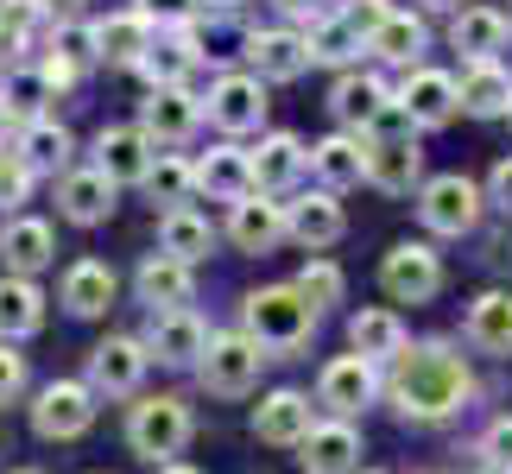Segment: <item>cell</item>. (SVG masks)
<instances>
[{"label": "cell", "instance_id": "obj_1", "mask_svg": "<svg viewBox=\"0 0 512 474\" xmlns=\"http://www.w3.org/2000/svg\"><path fill=\"white\" fill-rule=\"evenodd\" d=\"M392 405L405 411V418H418V424H437L449 418L468 392H475V380H468V361L449 342H418V348H399L392 354Z\"/></svg>", "mask_w": 512, "mask_h": 474}, {"label": "cell", "instance_id": "obj_2", "mask_svg": "<svg viewBox=\"0 0 512 474\" xmlns=\"http://www.w3.org/2000/svg\"><path fill=\"white\" fill-rule=\"evenodd\" d=\"M361 146H367V184H380V190H411L424 177V152H418V121L392 102L380 121H373L361 133Z\"/></svg>", "mask_w": 512, "mask_h": 474}, {"label": "cell", "instance_id": "obj_3", "mask_svg": "<svg viewBox=\"0 0 512 474\" xmlns=\"http://www.w3.org/2000/svg\"><path fill=\"white\" fill-rule=\"evenodd\" d=\"M310 329H317V310L304 304L298 285H272L247 298V335L260 348H304Z\"/></svg>", "mask_w": 512, "mask_h": 474}, {"label": "cell", "instance_id": "obj_4", "mask_svg": "<svg viewBox=\"0 0 512 474\" xmlns=\"http://www.w3.org/2000/svg\"><path fill=\"white\" fill-rule=\"evenodd\" d=\"M127 437L146 462H171L190 443V405L184 399H140L127 418Z\"/></svg>", "mask_w": 512, "mask_h": 474}, {"label": "cell", "instance_id": "obj_5", "mask_svg": "<svg viewBox=\"0 0 512 474\" xmlns=\"http://www.w3.org/2000/svg\"><path fill=\"white\" fill-rule=\"evenodd\" d=\"M380 285H386V298H399V304H430L443 291V260H437V247H424V241H399L386 253V266H380Z\"/></svg>", "mask_w": 512, "mask_h": 474}, {"label": "cell", "instance_id": "obj_6", "mask_svg": "<svg viewBox=\"0 0 512 474\" xmlns=\"http://www.w3.org/2000/svg\"><path fill=\"white\" fill-rule=\"evenodd\" d=\"M95 424V386H76V380H51L32 405V430L45 443H70Z\"/></svg>", "mask_w": 512, "mask_h": 474}, {"label": "cell", "instance_id": "obj_7", "mask_svg": "<svg viewBox=\"0 0 512 474\" xmlns=\"http://www.w3.org/2000/svg\"><path fill=\"white\" fill-rule=\"evenodd\" d=\"M418 215H424L430 234H468L481 222V190L468 184L462 171H443L418 190Z\"/></svg>", "mask_w": 512, "mask_h": 474}, {"label": "cell", "instance_id": "obj_8", "mask_svg": "<svg viewBox=\"0 0 512 474\" xmlns=\"http://www.w3.org/2000/svg\"><path fill=\"white\" fill-rule=\"evenodd\" d=\"M260 361L266 348L253 335H209V354H203V386L222 392V399H241V392L260 380Z\"/></svg>", "mask_w": 512, "mask_h": 474}, {"label": "cell", "instance_id": "obj_9", "mask_svg": "<svg viewBox=\"0 0 512 474\" xmlns=\"http://www.w3.org/2000/svg\"><path fill=\"white\" fill-rule=\"evenodd\" d=\"M146 361H152L146 342H133V335H108V342L89 354V386L108 392V399H127V392H140Z\"/></svg>", "mask_w": 512, "mask_h": 474}, {"label": "cell", "instance_id": "obj_10", "mask_svg": "<svg viewBox=\"0 0 512 474\" xmlns=\"http://www.w3.org/2000/svg\"><path fill=\"white\" fill-rule=\"evenodd\" d=\"M196 121H203V108H196V95L184 83H171V89H152L146 95V108H140V133L152 146H177V140H190Z\"/></svg>", "mask_w": 512, "mask_h": 474}, {"label": "cell", "instance_id": "obj_11", "mask_svg": "<svg viewBox=\"0 0 512 474\" xmlns=\"http://www.w3.org/2000/svg\"><path fill=\"white\" fill-rule=\"evenodd\" d=\"M228 234H234V247H241V253H272V247L291 234L285 203H272L266 190L241 196V203H234V215H228Z\"/></svg>", "mask_w": 512, "mask_h": 474}, {"label": "cell", "instance_id": "obj_12", "mask_svg": "<svg viewBox=\"0 0 512 474\" xmlns=\"http://www.w3.org/2000/svg\"><path fill=\"white\" fill-rule=\"evenodd\" d=\"M209 121L222 133H253L266 121V83L260 76H222L209 89Z\"/></svg>", "mask_w": 512, "mask_h": 474}, {"label": "cell", "instance_id": "obj_13", "mask_svg": "<svg viewBox=\"0 0 512 474\" xmlns=\"http://www.w3.org/2000/svg\"><path fill=\"white\" fill-rule=\"evenodd\" d=\"M146 348L159 354L165 367H196V361L209 354V329H203V316H190V310H159V323H152Z\"/></svg>", "mask_w": 512, "mask_h": 474}, {"label": "cell", "instance_id": "obj_14", "mask_svg": "<svg viewBox=\"0 0 512 474\" xmlns=\"http://www.w3.org/2000/svg\"><path fill=\"white\" fill-rule=\"evenodd\" d=\"M399 108L418 127H443L449 114L462 108V89H456V76H443V70H411L405 89H399Z\"/></svg>", "mask_w": 512, "mask_h": 474}, {"label": "cell", "instance_id": "obj_15", "mask_svg": "<svg viewBox=\"0 0 512 474\" xmlns=\"http://www.w3.org/2000/svg\"><path fill=\"white\" fill-rule=\"evenodd\" d=\"M247 57H253V76H260V83H291V76L310 70V38L304 32H253Z\"/></svg>", "mask_w": 512, "mask_h": 474}, {"label": "cell", "instance_id": "obj_16", "mask_svg": "<svg viewBox=\"0 0 512 474\" xmlns=\"http://www.w3.org/2000/svg\"><path fill=\"white\" fill-rule=\"evenodd\" d=\"M95 171L114 177V184H146L152 171V140L140 127H108L102 140H95Z\"/></svg>", "mask_w": 512, "mask_h": 474}, {"label": "cell", "instance_id": "obj_17", "mask_svg": "<svg viewBox=\"0 0 512 474\" xmlns=\"http://www.w3.org/2000/svg\"><path fill=\"white\" fill-rule=\"evenodd\" d=\"M373 361L367 354H342V361H329L323 367V386H317V399L336 411V418H354V411H361L367 399H373Z\"/></svg>", "mask_w": 512, "mask_h": 474}, {"label": "cell", "instance_id": "obj_18", "mask_svg": "<svg viewBox=\"0 0 512 474\" xmlns=\"http://www.w3.org/2000/svg\"><path fill=\"white\" fill-rule=\"evenodd\" d=\"M285 222H291V241L298 247H310V253H323V247H336L342 241V203L329 190H317V196H298V203H285Z\"/></svg>", "mask_w": 512, "mask_h": 474}, {"label": "cell", "instance_id": "obj_19", "mask_svg": "<svg viewBox=\"0 0 512 474\" xmlns=\"http://www.w3.org/2000/svg\"><path fill=\"white\" fill-rule=\"evenodd\" d=\"M298 449H304L298 456L304 474H354L361 468V430L354 424H317Z\"/></svg>", "mask_w": 512, "mask_h": 474}, {"label": "cell", "instance_id": "obj_20", "mask_svg": "<svg viewBox=\"0 0 512 474\" xmlns=\"http://www.w3.org/2000/svg\"><path fill=\"white\" fill-rule=\"evenodd\" d=\"M329 108H336V121H342V127H361V133H367V127L392 108V89L380 83V76L348 70L342 83H336V95H329Z\"/></svg>", "mask_w": 512, "mask_h": 474}, {"label": "cell", "instance_id": "obj_21", "mask_svg": "<svg viewBox=\"0 0 512 474\" xmlns=\"http://www.w3.org/2000/svg\"><path fill=\"white\" fill-rule=\"evenodd\" d=\"M310 171L323 177V190L336 196V190H354L367 177V146L354 140V133H329L323 146H310Z\"/></svg>", "mask_w": 512, "mask_h": 474}, {"label": "cell", "instance_id": "obj_22", "mask_svg": "<svg viewBox=\"0 0 512 474\" xmlns=\"http://www.w3.org/2000/svg\"><path fill=\"white\" fill-rule=\"evenodd\" d=\"M253 430H260V443H304L310 430V399L304 392H266L260 411H253Z\"/></svg>", "mask_w": 512, "mask_h": 474}, {"label": "cell", "instance_id": "obj_23", "mask_svg": "<svg viewBox=\"0 0 512 474\" xmlns=\"http://www.w3.org/2000/svg\"><path fill=\"white\" fill-rule=\"evenodd\" d=\"M95 45H102L108 64H140L152 51V13L133 7V13H108L102 26H95Z\"/></svg>", "mask_w": 512, "mask_h": 474}, {"label": "cell", "instance_id": "obj_24", "mask_svg": "<svg viewBox=\"0 0 512 474\" xmlns=\"http://www.w3.org/2000/svg\"><path fill=\"white\" fill-rule=\"evenodd\" d=\"M196 184H203L209 196H222V203H241V196H253L260 184H253V152H234V146H215L203 165H196Z\"/></svg>", "mask_w": 512, "mask_h": 474}, {"label": "cell", "instance_id": "obj_25", "mask_svg": "<svg viewBox=\"0 0 512 474\" xmlns=\"http://www.w3.org/2000/svg\"><path fill=\"white\" fill-rule=\"evenodd\" d=\"M38 323H45V291L32 279H19V272H7L0 279V342H26Z\"/></svg>", "mask_w": 512, "mask_h": 474}, {"label": "cell", "instance_id": "obj_26", "mask_svg": "<svg viewBox=\"0 0 512 474\" xmlns=\"http://www.w3.org/2000/svg\"><path fill=\"white\" fill-rule=\"evenodd\" d=\"M57 203H64L70 222L95 228V222H108V209H114V177H102V171H70L64 184H57Z\"/></svg>", "mask_w": 512, "mask_h": 474}, {"label": "cell", "instance_id": "obj_27", "mask_svg": "<svg viewBox=\"0 0 512 474\" xmlns=\"http://www.w3.org/2000/svg\"><path fill=\"white\" fill-rule=\"evenodd\" d=\"M190 291H196V279H190V260L152 253V260L140 266V298H146L152 310H184V304H190Z\"/></svg>", "mask_w": 512, "mask_h": 474}, {"label": "cell", "instance_id": "obj_28", "mask_svg": "<svg viewBox=\"0 0 512 474\" xmlns=\"http://www.w3.org/2000/svg\"><path fill=\"white\" fill-rule=\"evenodd\" d=\"M449 45H456L468 64L494 57V51L506 45V13H500V7H462L456 26H449Z\"/></svg>", "mask_w": 512, "mask_h": 474}, {"label": "cell", "instance_id": "obj_29", "mask_svg": "<svg viewBox=\"0 0 512 474\" xmlns=\"http://www.w3.org/2000/svg\"><path fill=\"white\" fill-rule=\"evenodd\" d=\"M456 89H462V108H468V114H481V121H494V114H506V108H512V76L494 64V57L468 64Z\"/></svg>", "mask_w": 512, "mask_h": 474}, {"label": "cell", "instance_id": "obj_30", "mask_svg": "<svg viewBox=\"0 0 512 474\" xmlns=\"http://www.w3.org/2000/svg\"><path fill=\"white\" fill-rule=\"evenodd\" d=\"M114 304V272L102 260H76L64 272V310L70 316H102Z\"/></svg>", "mask_w": 512, "mask_h": 474}, {"label": "cell", "instance_id": "obj_31", "mask_svg": "<svg viewBox=\"0 0 512 474\" xmlns=\"http://www.w3.org/2000/svg\"><path fill=\"white\" fill-rule=\"evenodd\" d=\"M51 228L45 222H7V234H0V253H7V272H19V279H32L38 266H51Z\"/></svg>", "mask_w": 512, "mask_h": 474}, {"label": "cell", "instance_id": "obj_32", "mask_svg": "<svg viewBox=\"0 0 512 474\" xmlns=\"http://www.w3.org/2000/svg\"><path fill=\"white\" fill-rule=\"evenodd\" d=\"M304 146H298V133H272V140H260V152H253V184L260 190H285L291 177L304 171Z\"/></svg>", "mask_w": 512, "mask_h": 474}, {"label": "cell", "instance_id": "obj_33", "mask_svg": "<svg viewBox=\"0 0 512 474\" xmlns=\"http://www.w3.org/2000/svg\"><path fill=\"white\" fill-rule=\"evenodd\" d=\"M468 342L487 348V354H512V291H487L468 310Z\"/></svg>", "mask_w": 512, "mask_h": 474}, {"label": "cell", "instance_id": "obj_34", "mask_svg": "<svg viewBox=\"0 0 512 474\" xmlns=\"http://www.w3.org/2000/svg\"><path fill=\"white\" fill-rule=\"evenodd\" d=\"M348 342H354V354H367V361H392V354L405 348V323L392 310H361L348 323Z\"/></svg>", "mask_w": 512, "mask_h": 474}, {"label": "cell", "instance_id": "obj_35", "mask_svg": "<svg viewBox=\"0 0 512 474\" xmlns=\"http://www.w3.org/2000/svg\"><path fill=\"white\" fill-rule=\"evenodd\" d=\"M159 247L171 253V260H190V266H196V260L215 247V228H209L196 209H171L165 222H159Z\"/></svg>", "mask_w": 512, "mask_h": 474}, {"label": "cell", "instance_id": "obj_36", "mask_svg": "<svg viewBox=\"0 0 512 474\" xmlns=\"http://www.w3.org/2000/svg\"><path fill=\"white\" fill-rule=\"evenodd\" d=\"M373 57H386V64H418L424 51V19L418 13H386V26L367 38Z\"/></svg>", "mask_w": 512, "mask_h": 474}, {"label": "cell", "instance_id": "obj_37", "mask_svg": "<svg viewBox=\"0 0 512 474\" xmlns=\"http://www.w3.org/2000/svg\"><path fill=\"white\" fill-rule=\"evenodd\" d=\"M304 38H310V64H348V57L367 45V38L354 32L342 13H336V19H310V32H304Z\"/></svg>", "mask_w": 512, "mask_h": 474}, {"label": "cell", "instance_id": "obj_38", "mask_svg": "<svg viewBox=\"0 0 512 474\" xmlns=\"http://www.w3.org/2000/svg\"><path fill=\"white\" fill-rule=\"evenodd\" d=\"M19 158H26L32 171H57L70 158V133L57 127V121H26V133H19Z\"/></svg>", "mask_w": 512, "mask_h": 474}, {"label": "cell", "instance_id": "obj_39", "mask_svg": "<svg viewBox=\"0 0 512 474\" xmlns=\"http://www.w3.org/2000/svg\"><path fill=\"white\" fill-rule=\"evenodd\" d=\"M190 184H196V165H184V158H171V152H159V158H152V171H146V190L159 196V203L184 209Z\"/></svg>", "mask_w": 512, "mask_h": 474}, {"label": "cell", "instance_id": "obj_40", "mask_svg": "<svg viewBox=\"0 0 512 474\" xmlns=\"http://www.w3.org/2000/svg\"><path fill=\"white\" fill-rule=\"evenodd\" d=\"M0 102H7L13 114H32L38 121V108L51 102V76L45 70H13L7 83H0Z\"/></svg>", "mask_w": 512, "mask_h": 474}, {"label": "cell", "instance_id": "obj_41", "mask_svg": "<svg viewBox=\"0 0 512 474\" xmlns=\"http://www.w3.org/2000/svg\"><path fill=\"white\" fill-rule=\"evenodd\" d=\"M38 26H45V0H0V38H7V51L26 45Z\"/></svg>", "mask_w": 512, "mask_h": 474}, {"label": "cell", "instance_id": "obj_42", "mask_svg": "<svg viewBox=\"0 0 512 474\" xmlns=\"http://www.w3.org/2000/svg\"><path fill=\"white\" fill-rule=\"evenodd\" d=\"M95 57H102V45H95V26H57V64H70L76 76H83Z\"/></svg>", "mask_w": 512, "mask_h": 474}, {"label": "cell", "instance_id": "obj_43", "mask_svg": "<svg viewBox=\"0 0 512 474\" xmlns=\"http://www.w3.org/2000/svg\"><path fill=\"white\" fill-rule=\"evenodd\" d=\"M298 291H304V304H310V310H323V304H336V298H342V272L329 266V260H310V266L298 272Z\"/></svg>", "mask_w": 512, "mask_h": 474}, {"label": "cell", "instance_id": "obj_44", "mask_svg": "<svg viewBox=\"0 0 512 474\" xmlns=\"http://www.w3.org/2000/svg\"><path fill=\"white\" fill-rule=\"evenodd\" d=\"M26 190H32V165L19 152L0 146V209H13V203H26Z\"/></svg>", "mask_w": 512, "mask_h": 474}, {"label": "cell", "instance_id": "obj_45", "mask_svg": "<svg viewBox=\"0 0 512 474\" xmlns=\"http://www.w3.org/2000/svg\"><path fill=\"white\" fill-rule=\"evenodd\" d=\"M386 13H392L386 0H348V7H342V19H348V26L361 32V38H373V32H380V26H386Z\"/></svg>", "mask_w": 512, "mask_h": 474}, {"label": "cell", "instance_id": "obj_46", "mask_svg": "<svg viewBox=\"0 0 512 474\" xmlns=\"http://www.w3.org/2000/svg\"><path fill=\"white\" fill-rule=\"evenodd\" d=\"M481 456H487V468H506V474H512V418H500V424L481 437Z\"/></svg>", "mask_w": 512, "mask_h": 474}, {"label": "cell", "instance_id": "obj_47", "mask_svg": "<svg viewBox=\"0 0 512 474\" xmlns=\"http://www.w3.org/2000/svg\"><path fill=\"white\" fill-rule=\"evenodd\" d=\"M19 386H26V354H13V342H0V405L19 399Z\"/></svg>", "mask_w": 512, "mask_h": 474}, {"label": "cell", "instance_id": "obj_48", "mask_svg": "<svg viewBox=\"0 0 512 474\" xmlns=\"http://www.w3.org/2000/svg\"><path fill=\"white\" fill-rule=\"evenodd\" d=\"M203 7H209V0H146V13L152 19H171V26H177V19H196Z\"/></svg>", "mask_w": 512, "mask_h": 474}, {"label": "cell", "instance_id": "obj_49", "mask_svg": "<svg viewBox=\"0 0 512 474\" xmlns=\"http://www.w3.org/2000/svg\"><path fill=\"white\" fill-rule=\"evenodd\" d=\"M487 190H494V203H500V209H512V158H500V165H494Z\"/></svg>", "mask_w": 512, "mask_h": 474}, {"label": "cell", "instance_id": "obj_50", "mask_svg": "<svg viewBox=\"0 0 512 474\" xmlns=\"http://www.w3.org/2000/svg\"><path fill=\"white\" fill-rule=\"evenodd\" d=\"M272 7H279V13H298V19H304L310 7H317V0H272Z\"/></svg>", "mask_w": 512, "mask_h": 474}, {"label": "cell", "instance_id": "obj_51", "mask_svg": "<svg viewBox=\"0 0 512 474\" xmlns=\"http://www.w3.org/2000/svg\"><path fill=\"white\" fill-rule=\"evenodd\" d=\"M159 474H203V468H190V462H159Z\"/></svg>", "mask_w": 512, "mask_h": 474}, {"label": "cell", "instance_id": "obj_52", "mask_svg": "<svg viewBox=\"0 0 512 474\" xmlns=\"http://www.w3.org/2000/svg\"><path fill=\"white\" fill-rule=\"evenodd\" d=\"M7 127H13V108L0 102V146H7Z\"/></svg>", "mask_w": 512, "mask_h": 474}, {"label": "cell", "instance_id": "obj_53", "mask_svg": "<svg viewBox=\"0 0 512 474\" xmlns=\"http://www.w3.org/2000/svg\"><path fill=\"white\" fill-rule=\"evenodd\" d=\"M45 7H83V0H45Z\"/></svg>", "mask_w": 512, "mask_h": 474}, {"label": "cell", "instance_id": "obj_54", "mask_svg": "<svg viewBox=\"0 0 512 474\" xmlns=\"http://www.w3.org/2000/svg\"><path fill=\"white\" fill-rule=\"evenodd\" d=\"M424 7H456V0H424Z\"/></svg>", "mask_w": 512, "mask_h": 474}, {"label": "cell", "instance_id": "obj_55", "mask_svg": "<svg viewBox=\"0 0 512 474\" xmlns=\"http://www.w3.org/2000/svg\"><path fill=\"white\" fill-rule=\"evenodd\" d=\"M209 7H234V0H209Z\"/></svg>", "mask_w": 512, "mask_h": 474}, {"label": "cell", "instance_id": "obj_56", "mask_svg": "<svg viewBox=\"0 0 512 474\" xmlns=\"http://www.w3.org/2000/svg\"><path fill=\"white\" fill-rule=\"evenodd\" d=\"M0 51H7V38H0Z\"/></svg>", "mask_w": 512, "mask_h": 474}, {"label": "cell", "instance_id": "obj_57", "mask_svg": "<svg viewBox=\"0 0 512 474\" xmlns=\"http://www.w3.org/2000/svg\"><path fill=\"white\" fill-rule=\"evenodd\" d=\"M26 474H32V468H26Z\"/></svg>", "mask_w": 512, "mask_h": 474}]
</instances>
